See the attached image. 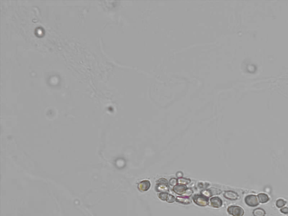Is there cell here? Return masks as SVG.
I'll return each instance as SVG.
<instances>
[{
    "label": "cell",
    "mask_w": 288,
    "mask_h": 216,
    "mask_svg": "<svg viewBox=\"0 0 288 216\" xmlns=\"http://www.w3.org/2000/svg\"><path fill=\"white\" fill-rule=\"evenodd\" d=\"M280 212L284 215H288V207L284 206L280 209Z\"/></svg>",
    "instance_id": "d6986e66"
},
{
    "label": "cell",
    "mask_w": 288,
    "mask_h": 216,
    "mask_svg": "<svg viewBox=\"0 0 288 216\" xmlns=\"http://www.w3.org/2000/svg\"><path fill=\"white\" fill-rule=\"evenodd\" d=\"M176 198L175 196L168 194L166 202H167L168 203H173L175 202H176Z\"/></svg>",
    "instance_id": "2e32d148"
},
{
    "label": "cell",
    "mask_w": 288,
    "mask_h": 216,
    "mask_svg": "<svg viewBox=\"0 0 288 216\" xmlns=\"http://www.w3.org/2000/svg\"><path fill=\"white\" fill-rule=\"evenodd\" d=\"M222 192V191L220 189H216V188H211L209 189H205L201 192V194L206 196L208 198H210L213 195H219Z\"/></svg>",
    "instance_id": "5b68a950"
},
{
    "label": "cell",
    "mask_w": 288,
    "mask_h": 216,
    "mask_svg": "<svg viewBox=\"0 0 288 216\" xmlns=\"http://www.w3.org/2000/svg\"><path fill=\"white\" fill-rule=\"evenodd\" d=\"M257 197H258V200L259 202V203H261V204L267 203L270 200V198L268 196V195L265 193L258 194L257 195Z\"/></svg>",
    "instance_id": "9c48e42d"
},
{
    "label": "cell",
    "mask_w": 288,
    "mask_h": 216,
    "mask_svg": "<svg viewBox=\"0 0 288 216\" xmlns=\"http://www.w3.org/2000/svg\"><path fill=\"white\" fill-rule=\"evenodd\" d=\"M244 202L249 207H257L259 204L257 196L253 194H250L245 196Z\"/></svg>",
    "instance_id": "3957f363"
},
{
    "label": "cell",
    "mask_w": 288,
    "mask_h": 216,
    "mask_svg": "<svg viewBox=\"0 0 288 216\" xmlns=\"http://www.w3.org/2000/svg\"><path fill=\"white\" fill-rule=\"evenodd\" d=\"M176 202L179 203L180 204H185V205H188L191 204L192 203V200L189 197L183 196H177L176 199Z\"/></svg>",
    "instance_id": "30bf717a"
},
{
    "label": "cell",
    "mask_w": 288,
    "mask_h": 216,
    "mask_svg": "<svg viewBox=\"0 0 288 216\" xmlns=\"http://www.w3.org/2000/svg\"><path fill=\"white\" fill-rule=\"evenodd\" d=\"M223 196L226 199L230 200H236L239 199V195L237 192L234 191L228 190L224 192Z\"/></svg>",
    "instance_id": "ba28073f"
},
{
    "label": "cell",
    "mask_w": 288,
    "mask_h": 216,
    "mask_svg": "<svg viewBox=\"0 0 288 216\" xmlns=\"http://www.w3.org/2000/svg\"><path fill=\"white\" fill-rule=\"evenodd\" d=\"M198 187L199 189H206L208 186H209V183H204V182H199L198 185Z\"/></svg>",
    "instance_id": "ac0fdd59"
},
{
    "label": "cell",
    "mask_w": 288,
    "mask_h": 216,
    "mask_svg": "<svg viewBox=\"0 0 288 216\" xmlns=\"http://www.w3.org/2000/svg\"><path fill=\"white\" fill-rule=\"evenodd\" d=\"M190 182H191V180L189 179H186V178H183V177L178 179V183H179V184L187 185H189Z\"/></svg>",
    "instance_id": "5bb4252c"
},
{
    "label": "cell",
    "mask_w": 288,
    "mask_h": 216,
    "mask_svg": "<svg viewBox=\"0 0 288 216\" xmlns=\"http://www.w3.org/2000/svg\"><path fill=\"white\" fill-rule=\"evenodd\" d=\"M227 212L230 215L232 216H244L245 214L244 209L238 205L229 206L227 209Z\"/></svg>",
    "instance_id": "7a4b0ae2"
},
{
    "label": "cell",
    "mask_w": 288,
    "mask_h": 216,
    "mask_svg": "<svg viewBox=\"0 0 288 216\" xmlns=\"http://www.w3.org/2000/svg\"><path fill=\"white\" fill-rule=\"evenodd\" d=\"M168 195V192H159V194H158V196L160 200L163 201H166Z\"/></svg>",
    "instance_id": "9a60e30c"
},
{
    "label": "cell",
    "mask_w": 288,
    "mask_h": 216,
    "mask_svg": "<svg viewBox=\"0 0 288 216\" xmlns=\"http://www.w3.org/2000/svg\"><path fill=\"white\" fill-rule=\"evenodd\" d=\"M192 200L199 206H206L209 204V198L202 194L194 195L192 196Z\"/></svg>",
    "instance_id": "6da1fadb"
},
{
    "label": "cell",
    "mask_w": 288,
    "mask_h": 216,
    "mask_svg": "<svg viewBox=\"0 0 288 216\" xmlns=\"http://www.w3.org/2000/svg\"><path fill=\"white\" fill-rule=\"evenodd\" d=\"M209 202L211 206L215 208H219L223 205L222 200L218 196H214L210 198Z\"/></svg>",
    "instance_id": "52a82bcc"
},
{
    "label": "cell",
    "mask_w": 288,
    "mask_h": 216,
    "mask_svg": "<svg viewBox=\"0 0 288 216\" xmlns=\"http://www.w3.org/2000/svg\"><path fill=\"white\" fill-rule=\"evenodd\" d=\"M151 186V183L149 180H144L139 182L137 185L139 190L141 192H147L149 190Z\"/></svg>",
    "instance_id": "8992f818"
},
{
    "label": "cell",
    "mask_w": 288,
    "mask_h": 216,
    "mask_svg": "<svg viewBox=\"0 0 288 216\" xmlns=\"http://www.w3.org/2000/svg\"><path fill=\"white\" fill-rule=\"evenodd\" d=\"M169 183L170 186L173 187L175 185H176L177 184H178V179H177L176 178H172L169 181Z\"/></svg>",
    "instance_id": "e0dca14e"
},
{
    "label": "cell",
    "mask_w": 288,
    "mask_h": 216,
    "mask_svg": "<svg viewBox=\"0 0 288 216\" xmlns=\"http://www.w3.org/2000/svg\"><path fill=\"white\" fill-rule=\"evenodd\" d=\"M253 216H266V212L265 210L261 208H257L253 211Z\"/></svg>",
    "instance_id": "7c38bea8"
},
{
    "label": "cell",
    "mask_w": 288,
    "mask_h": 216,
    "mask_svg": "<svg viewBox=\"0 0 288 216\" xmlns=\"http://www.w3.org/2000/svg\"><path fill=\"white\" fill-rule=\"evenodd\" d=\"M176 176L177 177H178V179L179 178H182L183 177V173L181 172H179L176 173Z\"/></svg>",
    "instance_id": "ffe728a7"
},
{
    "label": "cell",
    "mask_w": 288,
    "mask_h": 216,
    "mask_svg": "<svg viewBox=\"0 0 288 216\" xmlns=\"http://www.w3.org/2000/svg\"><path fill=\"white\" fill-rule=\"evenodd\" d=\"M188 189L189 188L187 187V185L178 183L173 187L172 190L173 192L179 195L183 196L184 194L188 190Z\"/></svg>",
    "instance_id": "277c9868"
},
{
    "label": "cell",
    "mask_w": 288,
    "mask_h": 216,
    "mask_svg": "<svg viewBox=\"0 0 288 216\" xmlns=\"http://www.w3.org/2000/svg\"><path fill=\"white\" fill-rule=\"evenodd\" d=\"M169 189V185L163 184H156V190L159 192H168Z\"/></svg>",
    "instance_id": "8fae6325"
},
{
    "label": "cell",
    "mask_w": 288,
    "mask_h": 216,
    "mask_svg": "<svg viewBox=\"0 0 288 216\" xmlns=\"http://www.w3.org/2000/svg\"><path fill=\"white\" fill-rule=\"evenodd\" d=\"M276 206L277 208H282L287 204V202L283 199H278L276 200Z\"/></svg>",
    "instance_id": "4fadbf2b"
}]
</instances>
